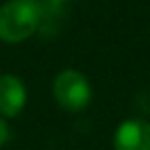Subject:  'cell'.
Returning <instances> with one entry per match:
<instances>
[{
    "mask_svg": "<svg viewBox=\"0 0 150 150\" xmlns=\"http://www.w3.org/2000/svg\"><path fill=\"white\" fill-rule=\"evenodd\" d=\"M54 99L62 109L70 113L82 111L93 99V88L88 78L74 68L62 70L54 78Z\"/></svg>",
    "mask_w": 150,
    "mask_h": 150,
    "instance_id": "2",
    "label": "cell"
},
{
    "mask_svg": "<svg viewBox=\"0 0 150 150\" xmlns=\"http://www.w3.org/2000/svg\"><path fill=\"white\" fill-rule=\"evenodd\" d=\"M41 25V6L37 0H11L0 6V41L21 43Z\"/></svg>",
    "mask_w": 150,
    "mask_h": 150,
    "instance_id": "1",
    "label": "cell"
},
{
    "mask_svg": "<svg viewBox=\"0 0 150 150\" xmlns=\"http://www.w3.org/2000/svg\"><path fill=\"white\" fill-rule=\"evenodd\" d=\"M115 150H150V123L134 117L117 125L113 136Z\"/></svg>",
    "mask_w": 150,
    "mask_h": 150,
    "instance_id": "3",
    "label": "cell"
},
{
    "mask_svg": "<svg viewBox=\"0 0 150 150\" xmlns=\"http://www.w3.org/2000/svg\"><path fill=\"white\" fill-rule=\"evenodd\" d=\"M27 103V88L23 80L15 74L0 76V115L17 117Z\"/></svg>",
    "mask_w": 150,
    "mask_h": 150,
    "instance_id": "4",
    "label": "cell"
},
{
    "mask_svg": "<svg viewBox=\"0 0 150 150\" xmlns=\"http://www.w3.org/2000/svg\"><path fill=\"white\" fill-rule=\"evenodd\" d=\"M8 136H11V129H8V125H6V121L0 117V148H2L6 142H8Z\"/></svg>",
    "mask_w": 150,
    "mask_h": 150,
    "instance_id": "5",
    "label": "cell"
}]
</instances>
